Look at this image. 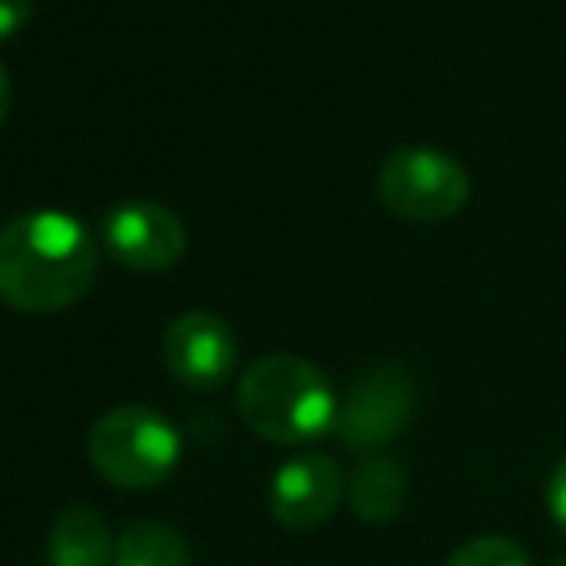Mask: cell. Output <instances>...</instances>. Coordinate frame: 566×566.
Here are the masks:
<instances>
[{
  "instance_id": "6da1fadb",
  "label": "cell",
  "mask_w": 566,
  "mask_h": 566,
  "mask_svg": "<svg viewBox=\"0 0 566 566\" xmlns=\"http://www.w3.org/2000/svg\"><path fill=\"white\" fill-rule=\"evenodd\" d=\"M97 244L63 210H28L0 226V303L20 315H59L94 287Z\"/></svg>"
},
{
  "instance_id": "7a4b0ae2",
  "label": "cell",
  "mask_w": 566,
  "mask_h": 566,
  "mask_svg": "<svg viewBox=\"0 0 566 566\" xmlns=\"http://www.w3.org/2000/svg\"><path fill=\"white\" fill-rule=\"evenodd\" d=\"M237 411L256 439L275 447H303L334 431L338 396L315 361L300 354H268L244 369Z\"/></svg>"
},
{
  "instance_id": "3957f363",
  "label": "cell",
  "mask_w": 566,
  "mask_h": 566,
  "mask_svg": "<svg viewBox=\"0 0 566 566\" xmlns=\"http://www.w3.org/2000/svg\"><path fill=\"white\" fill-rule=\"evenodd\" d=\"M86 450L94 470L109 485L144 493V489L164 485L179 470L182 439L179 427L164 411L144 408V403H120L90 427Z\"/></svg>"
},
{
  "instance_id": "277c9868",
  "label": "cell",
  "mask_w": 566,
  "mask_h": 566,
  "mask_svg": "<svg viewBox=\"0 0 566 566\" xmlns=\"http://www.w3.org/2000/svg\"><path fill=\"white\" fill-rule=\"evenodd\" d=\"M377 195L403 221H450L470 202V171L442 148L403 144L380 164Z\"/></svg>"
},
{
  "instance_id": "5b68a950",
  "label": "cell",
  "mask_w": 566,
  "mask_h": 566,
  "mask_svg": "<svg viewBox=\"0 0 566 566\" xmlns=\"http://www.w3.org/2000/svg\"><path fill=\"white\" fill-rule=\"evenodd\" d=\"M416 416V380L403 365H373L361 369L338 400L334 434L346 450L357 454H377L392 439L408 431Z\"/></svg>"
},
{
  "instance_id": "8992f818",
  "label": "cell",
  "mask_w": 566,
  "mask_h": 566,
  "mask_svg": "<svg viewBox=\"0 0 566 566\" xmlns=\"http://www.w3.org/2000/svg\"><path fill=\"white\" fill-rule=\"evenodd\" d=\"M241 342L218 311H187L164 334V365L179 385L213 392L237 373Z\"/></svg>"
},
{
  "instance_id": "52a82bcc",
  "label": "cell",
  "mask_w": 566,
  "mask_h": 566,
  "mask_svg": "<svg viewBox=\"0 0 566 566\" xmlns=\"http://www.w3.org/2000/svg\"><path fill=\"white\" fill-rule=\"evenodd\" d=\"M102 244L128 272H167L187 252V226L164 202H120L105 213Z\"/></svg>"
},
{
  "instance_id": "ba28073f",
  "label": "cell",
  "mask_w": 566,
  "mask_h": 566,
  "mask_svg": "<svg viewBox=\"0 0 566 566\" xmlns=\"http://www.w3.org/2000/svg\"><path fill=\"white\" fill-rule=\"evenodd\" d=\"M342 496H346V473H342L338 458L323 454V450H307V454L287 458L272 473L268 504L283 527L311 532L338 512Z\"/></svg>"
},
{
  "instance_id": "9c48e42d",
  "label": "cell",
  "mask_w": 566,
  "mask_h": 566,
  "mask_svg": "<svg viewBox=\"0 0 566 566\" xmlns=\"http://www.w3.org/2000/svg\"><path fill=\"white\" fill-rule=\"evenodd\" d=\"M117 535L105 516L90 504L59 512L48 535V566H113Z\"/></svg>"
},
{
  "instance_id": "30bf717a",
  "label": "cell",
  "mask_w": 566,
  "mask_h": 566,
  "mask_svg": "<svg viewBox=\"0 0 566 566\" xmlns=\"http://www.w3.org/2000/svg\"><path fill=\"white\" fill-rule=\"evenodd\" d=\"M349 509L365 524H392L408 504V470L400 458L369 454L346 481Z\"/></svg>"
},
{
  "instance_id": "8fae6325",
  "label": "cell",
  "mask_w": 566,
  "mask_h": 566,
  "mask_svg": "<svg viewBox=\"0 0 566 566\" xmlns=\"http://www.w3.org/2000/svg\"><path fill=\"white\" fill-rule=\"evenodd\" d=\"M190 543L164 520H136L120 532L113 566H190Z\"/></svg>"
},
{
  "instance_id": "7c38bea8",
  "label": "cell",
  "mask_w": 566,
  "mask_h": 566,
  "mask_svg": "<svg viewBox=\"0 0 566 566\" xmlns=\"http://www.w3.org/2000/svg\"><path fill=\"white\" fill-rule=\"evenodd\" d=\"M447 566H532L527 551L509 535H478V539L462 543Z\"/></svg>"
},
{
  "instance_id": "4fadbf2b",
  "label": "cell",
  "mask_w": 566,
  "mask_h": 566,
  "mask_svg": "<svg viewBox=\"0 0 566 566\" xmlns=\"http://www.w3.org/2000/svg\"><path fill=\"white\" fill-rule=\"evenodd\" d=\"M35 0H0V40H12L32 20Z\"/></svg>"
},
{
  "instance_id": "5bb4252c",
  "label": "cell",
  "mask_w": 566,
  "mask_h": 566,
  "mask_svg": "<svg viewBox=\"0 0 566 566\" xmlns=\"http://www.w3.org/2000/svg\"><path fill=\"white\" fill-rule=\"evenodd\" d=\"M547 512H551V520L566 532V458L551 470V478H547Z\"/></svg>"
},
{
  "instance_id": "9a60e30c",
  "label": "cell",
  "mask_w": 566,
  "mask_h": 566,
  "mask_svg": "<svg viewBox=\"0 0 566 566\" xmlns=\"http://www.w3.org/2000/svg\"><path fill=\"white\" fill-rule=\"evenodd\" d=\"M9 109H12V82H9V71L0 66V125L9 120Z\"/></svg>"
},
{
  "instance_id": "2e32d148",
  "label": "cell",
  "mask_w": 566,
  "mask_h": 566,
  "mask_svg": "<svg viewBox=\"0 0 566 566\" xmlns=\"http://www.w3.org/2000/svg\"><path fill=\"white\" fill-rule=\"evenodd\" d=\"M551 566H566V555H563V558H555V563H551Z\"/></svg>"
}]
</instances>
